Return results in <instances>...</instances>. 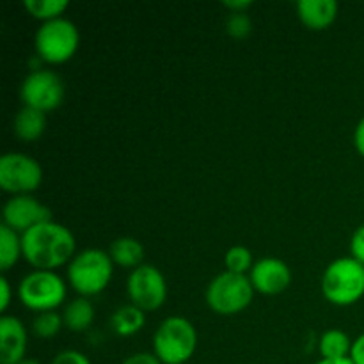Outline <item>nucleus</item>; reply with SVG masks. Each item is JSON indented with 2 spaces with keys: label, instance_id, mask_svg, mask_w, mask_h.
<instances>
[{
  "label": "nucleus",
  "instance_id": "nucleus-9",
  "mask_svg": "<svg viewBox=\"0 0 364 364\" xmlns=\"http://www.w3.org/2000/svg\"><path fill=\"white\" fill-rule=\"evenodd\" d=\"M127 294L130 304L137 306L144 313L156 311L166 304L167 283L164 274L155 265L137 267L127 279Z\"/></svg>",
  "mask_w": 364,
  "mask_h": 364
},
{
  "label": "nucleus",
  "instance_id": "nucleus-22",
  "mask_svg": "<svg viewBox=\"0 0 364 364\" xmlns=\"http://www.w3.org/2000/svg\"><path fill=\"white\" fill-rule=\"evenodd\" d=\"M63 327V315H59L57 311L38 313L32 320V333L39 340H52L60 333Z\"/></svg>",
  "mask_w": 364,
  "mask_h": 364
},
{
  "label": "nucleus",
  "instance_id": "nucleus-29",
  "mask_svg": "<svg viewBox=\"0 0 364 364\" xmlns=\"http://www.w3.org/2000/svg\"><path fill=\"white\" fill-rule=\"evenodd\" d=\"M350 359L354 364H364V333L359 338H355L352 345Z\"/></svg>",
  "mask_w": 364,
  "mask_h": 364
},
{
  "label": "nucleus",
  "instance_id": "nucleus-4",
  "mask_svg": "<svg viewBox=\"0 0 364 364\" xmlns=\"http://www.w3.org/2000/svg\"><path fill=\"white\" fill-rule=\"evenodd\" d=\"M322 295L334 306H352L364 297V265L352 256L334 259L323 270Z\"/></svg>",
  "mask_w": 364,
  "mask_h": 364
},
{
  "label": "nucleus",
  "instance_id": "nucleus-12",
  "mask_svg": "<svg viewBox=\"0 0 364 364\" xmlns=\"http://www.w3.org/2000/svg\"><path fill=\"white\" fill-rule=\"evenodd\" d=\"M249 279L256 294L279 295L291 284V270L283 259L269 256L255 263Z\"/></svg>",
  "mask_w": 364,
  "mask_h": 364
},
{
  "label": "nucleus",
  "instance_id": "nucleus-15",
  "mask_svg": "<svg viewBox=\"0 0 364 364\" xmlns=\"http://www.w3.org/2000/svg\"><path fill=\"white\" fill-rule=\"evenodd\" d=\"M46 130V114L31 107H21L13 121V132L20 141L36 142Z\"/></svg>",
  "mask_w": 364,
  "mask_h": 364
},
{
  "label": "nucleus",
  "instance_id": "nucleus-28",
  "mask_svg": "<svg viewBox=\"0 0 364 364\" xmlns=\"http://www.w3.org/2000/svg\"><path fill=\"white\" fill-rule=\"evenodd\" d=\"M13 295H11V283L7 281L6 276L0 277V311L6 313L9 308Z\"/></svg>",
  "mask_w": 364,
  "mask_h": 364
},
{
  "label": "nucleus",
  "instance_id": "nucleus-11",
  "mask_svg": "<svg viewBox=\"0 0 364 364\" xmlns=\"http://www.w3.org/2000/svg\"><path fill=\"white\" fill-rule=\"evenodd\" d=\"M2 220L4 226L23 235L38 224L52 220V212L32 196H13L4 205Z\"/></svg>",
  "mask_w": 364,
  "mask_h": 364
},
{
  "label": "nucleus",
  "instance_id": "nucleus-25",
  "mask_svg": "<svg viewBox=\"0 0 364 364\" xmlns=\"http://www.w3.org/2000/svg\"><path fill=\"white\" fill-rule=\"evenodd\" d=\"M50 364H91V361L80 350H71L70 348V350L59 352Z\"/></svg>",
  "mask_w": 364,
  "mask_h": 364
},
{
  "label": "nucleus",
  "instance_id": "nucleus-16",
  "mask_svg": "<svg viewBox=\"0 0 364 364\" xmlns=\"http://www.w3.org/2000/svg\"><path fill=\"white\" fill-rule=\"evenodd\" d=\"M109 256L112 259L114 265L121 267V269L135 270L137 267L144 265V247L137 238L132 237H121L110 244Z\"/></svg>",
  "mask_w": 364,
  "mask_h": 364
},
{
  "label": "nucleus",
  "instance_id": "nucleus-33",
  "mask_svg": "<svg viewBox=\"0 0 364 364\" xmlns=\"http://www.w3.org/2000/svg\"><path fill=\"white\" fill-rule=\"evenodd\" d=\"M20 364H43V363L38 361V359H34V358H25Z\"/></svg>",
  "mask_w": 364,
  "mask_h": 364
},
{
  "label": "nucleus",
  "instance_id": "nucleus-24",
  "mask_svg": "<svg viewBox=\"0 0 364 364\" xmlns=\"http://www.w3.org/2000/svg\"><path fill=\"white\" fill-rule=\"evenodd\" d=\"M226 32L235 39H245L252 32V20L247 13H230L226 20Z\"/></svg>",
  "mask_w": 364,
  "mask_h": 364
},
{
  "label": "nucleus",
  "instance_id": "nucleus-10",
  "mask_svg": "<svg viewBox=\"0 0 364 364\" xmlns=\"http://www.w3.org/2000/svg\"><path fill=\"white\" fill-rule=\"evenodd\" d=\"M23 107L50 112L60 107L64 100V84L57 73L50 70H34L23 78L20 87Z\"/></svg>",
  "mask_w": 364,
  "mask_h": 364
},
{
  "label": "nucleus",
  "instance_id": "nucleus-6",
  "mask_svg": "<svg viewBox=\"0 0 364 364\" xmlns=\"http://www.w3.org/2000/svg\"><path fill=\"white\" fill-rule=\"evenodd\" d=\"M80 34L77 25L68 18L41 23L34 36V48L39 59L48 64H64L77 53Z\"/></svg>",
  "mask_w": 364,
  "mask_h": 364
},
{
  "label": "nucleus",
  "instance_id": "nucleus-1",
  "mask_svg": "<svg viewBox=\"0 0 364 364\" xmlns=\"http://www.w3.org/2000/svg\"><path fill=\"white\" fill-rule=\"evenodd\" d=\"M23 259L34 270L55 272L59 267L70 265L77 255L73 233L64 224L48 220L21 235Z\"/></svg>",
  "mask_w": 364,
  "mask_h": 364
},
{
  "label": "nucleus",
  "instance_id": "nucleus-13",
  "mask_svg": "<svg viewBox=\"0 0 364 364\" xmlns=\"http://www.w3.org/2000/svg\"><path fill=\"white\" fill-rule=\"evenodd\" d=\"M28 333L20 318L4 315L0 318V364H20L27 358Z\"/></svg>",
  "mask_w": 364,
  "mask_h": 364
},
{
  "label": "nucleus",
  "instance_id": "nucleus-3",
  "mask_svg": "<svg viewBox=\"0 0 364 364\" xmlns=\"http://www.w3.org/2000/svg\"><path fill=\"white\" fill-rule=\"evenodd\" d=\"M198 348V331L183 316H167L153 334V354L164 364H187Z\"/></svg>",
  "mask_w": 364,
  "mask_h": 364
},
{
  "label": "nucleus",
  "instance_id": "nucleus-21",
  "mask_svg": "<svg viewBox=\"0 0 364 364\" xmlns=\"http://www.w3.org/2000/svg\"><path fill=\"white\" fill-rule=\"evenodd\" d=\"M70 7L68 0H23V9L41 23L63 18Z\"/></svg>",
  "mask_w": 364,
  "mask_h": 364
},
{
  "label": "nucleus",
  "instance_id": "nucleus-5",
  "mask_svg": "<svg viewBox=\"0 0 364 364\" xmlns=\"http://www.w3.org/2000/svg\"><path fill=\"white\" fill-rule=\"evenodd\" d=\"M255 294L249 276L224 270L210 281L205 299L213 313L220 316H233L251 306Z\"/></svg>",
  "mask_w": 364,
  "mask_h": 364
},
{
  "label": "nucleus",
  "instance_id": "nucleus-20",
  "mask_svg": "<svg viewBox=\"0 0 364 364\" xmlns=\"http://www.w3.org/2000/svg\"><path fill=\"white\" fill-rule=\"evenodd\" d=\"M20 258H23L21 235L7 226H0V270L4 274L13 269Z\"/></svg>",
  "mask_w": 364,
  "mask_h": 364
},
{
  "label": "nucleus",
  "instance_id": "nucleus-26",
  "mask_svg": "<svg viewBox=\"0 0 364 364\" xmlns=\"http://www.w3.org/2000/svg\"><path fill=\"white\" fill-rule=\"evenodd\" d=\"M350 256L364 265V224L354 231L350 238Z\"/></svg>",
  "mask_w": 364,
  "mask_h": 364
},
{
  "label": "nucleus",
  "instance_id": "nucleus-27",
  "mask_svg": "<svg viewBox=\"0 0 364 364\" xmlns=\"http://www.w3.org/2000/svg\"><path fill=\"white\" fill-rule=\"evenodd\" d=\"M121 364H164L153 352H135Z\"/></svg>",
  "mask_w": 364,
  "mask_h": 364
},
{
  "label": "nucleus",
  "instance_id": "nucleus-18",
  "mask_svg": "<svg viewBox=\"0 0 364 364\" xmlns=\"http://www.w3.org/2000/svg\"><path fill=\"white\" fill-rule=\"evenodd\" d=\"M354 340H350L345 331L341 329H329L320 336L318 352L322 359L336 361V359H348L352 352Z\"/></svg>",
  "mask_w": 364,
  "mask_h": 364
},
{
  "label": "nucleus",
  "instance_id": "nucleus-23",
  "mask_svg": "<svg viewBox=\"0 0 364 364\" xmlns=\"http://www.w3.org/2000/svg\"><path fill=\"white\" fill-rule=\"evenodd\" d=\"M255 258H252V252L249 251L244 245H233L231 249H228V252L224 255V265H226L228 272L233 274H242V276H249V272L255 267Z\"/></svg>",
  "mask_w": 364,
  "mask_h": 364
},
{
  "label": "nucleus",
  "instance_id": "nucleus-8",
  "mask_svg": "<svg viewBox=\"0 0 364 364\" xmlns=\"http://www.w3.org/2000/svg\"><path fill=\"white\" fill-rule=\"evenodd\" d=\"M43 183L41 164L31 155L11 151L0 159V188L11 196H31Z\"/></svg>",
  "mask_w": 364,
  "mask_h": 364
},
{
  "label": "nucleus",
  "instance_id": "nucleus-2",
  "mask_svg": "<svg viewBox=\"0 0 364 364\" xmlns=\"http://www.w3.org/2000/svg\"><path fill=\"white\" fill-rule=\"evenodd\" d=\"M70 287L80 297H92L105 290L114 276V263L102 249H85L75 255L66 267Z\"/></svg>",
  "mask_w": 364,
  "mask_h": 364
},
{
  "label": "nucleus",
  "instance_id": "nucleus-14",
  "mask_svg": "<svg viewBox=\"0 0 364 364\" xmlns=\"http://www.w3.org/2000/svg\"><path fill=\"white\" fill-rule=\"evenodd\" d=\"M338 6L336 0H301L297 4L299 20L309 31H326L336 21Z\"/></svg>",
  "mask_w": 364,
  "mask_h": 364
},
{
  "label": "nucleus",
  "instance_id": "nucleus-30",
  "mask_svg": "<svg viewBox=\"0 0 364 364\" xmlns=\"http://www.w3.org/2000/svg\"><path fill=\"white\" fill-rule=\"evenodd\" d=\"M230 13H247L249 7L252 6L251 0H233V2H223Z\"/></svg>",
  "mask_w": 364,
  "mask_h": 364
},
{
  "label": "nucleus",
  "instance_id": "nucleus-19",
  "mask_svg": "<svg viewBox=\"0 0 364 364\" xmlns=\"http://www.w3.org/2000/svg\"><path fill=\"white\" fill-rule=\"evenodd\" d=\"M146 323V313L142 309H139L134 304H124L119 309H116V313L110 318V326L112 331L117 336H134L139 331L144 327Z\"/></svg>",
  "mask_w": 364,
  "mask_h": 364
},
{
  "label": "nucleus",
  "instance_id": "nucleus-31",
  "mask_svg": "<svg viewBox=\"0 0 364 364\" xmlns=\"http://www.w3.org/2000/svg\"><path fill=\"white\" fill-rule=\"evenodd\" d=\"M354 146H355V149L359 151V155L364 156V116L361 117V121L358 123V127H355Z\"/></svg>",
  "mask_w": 364,
  "mask_h": 364
},
{
  "label": "nucleus",
  "instance_id": "nucleus-7",
  "mask_svg": "<svg viewBox=\"0 0 364 364\" xmlns=\"http://www.w3.org/2000/svg\"><path fill=\"white\" fill-rule=\"evenodd\" d=\"M66 283L57 272L32 270L18 284V299L36 313L55 311L66 301Z\"/></svg>",
  "mask_w": 364,
  "mask_h": 364
},
{
  "label": "nucleus",
  "instance_id": "nucleus-17",
  "mask_svg": "<svg viewBox=\"0 0 364 364\" xmlns=\"http://www.w3.org/2000/svg\"><path fill=\"white\" fill-rule=\"evenodd\" d=\"M63 322L71 333H84L95 322V306L87 297L73 299L64 308Z\"/></svg>",
  "mask_w": 364,
  "mask_h": 364
},
{
  "label": "nucleus",
  "instance_id": "nucleus-32",
  "mask_svg": "<svg viewBox=\"0 0 364 364\" xmlns=\"http://www.w3.org/2000/svg\"><path fill=\"white\" fill-rule=\"evenodd\" d=\"M315 364H354V363H352V359L348 358V359H336V361H329V359H320V361L315 363Z\"/></svg>",
  "mask_w": 364,
  "mask_h": 364
}]
</instances>
